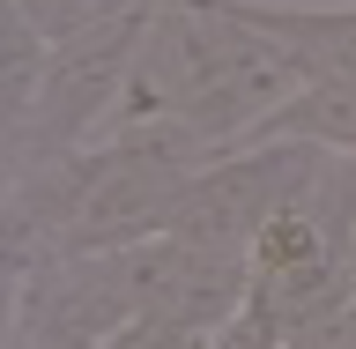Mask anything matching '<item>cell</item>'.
<instances>
[{
  "instance_id": "6da1fadb",
  "label": "cell",
  "mask_w": 356,
  "mask_h": 349,
  "mask_svg": "<svg viewBox=\"0 0 356 349\" xmlns=\"http://www.w3.org/2000/svg\"><path fill=\"white\" fill-rule=\"evenodd\" d=\"M319 171H327V149H312V141H252V149H230L156 216L149 238H186V245L238 253L245 261L252 238H260V223L282 201H297Z\"/></svg>"
},
{
  "instance_id": "7a4b0ae2",
  "label": "cell",
  "mask_w": 356,
  "mask_h": 349,
  "mask_svg": "<svg viewBox=\"0 0 356 349\" xmlns=\"http://www.w3.org/2000/svg\"><path fill=\"white\" fill-rule=\"evenodd\" d=\"M89 261H97L111 305L127 320L216 334L252 297V267L238 253H208V245H186V238H134V245H111V253H89Z\"/></svg>"
},
{
  "instance_id": "3957f363",
  "label": "cell",
  "mask_w": 356,
  "mask_h": 349,
  "mask_svg": "<svg viewBox=\"0 0 356 349\" xmlns=\"http://www.w3.org/2000/svg\"><path fill=\"white\" fill-rule=\"evenodd\" d=\"M230 22L260 30L305 67V82H356V0L312 8V0H208Z\"/></svg>"
},
{
  "instance_id": "277c9868",
  "label": "cell",
  "mask_w": 356,
  "mask_h": 349,
  "mask_svg": "<svg viewBox=\"0 0 356 349\" xmlns=\"http://www.w3.org/2000/svg\"><path fill=\"white\" fill-rule=\"evenodd\" d=\"M260 141H312L327 156H356V82H305L260 127Z\"/></svg>"
},
{
  "instance_id": "5b68a950",
  "label": "cell",
  "mask_w": 356,
  "mask_h": 349,
  "mask_svg": "<svg viewBox=\"0 0 356 349\" xmlns=\"http://www.w3.org/2000/svg\"><path fill=\"white\" fill-rule=\"evenodd\" d=\"M349 312H356V238H349Z\"/></svg>"
}]
</instances>
